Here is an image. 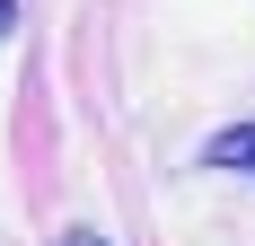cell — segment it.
<instances>
[{
    "label": "cell",
    "instance_id": "1",
    "mask_svg": "<svg viewBox=\"0 0 255 246\" xmlns=\"http://www.w3.org/2000/svg\"><path fill=\"white\" fill-rule=\"evenodd\" d=\"M203 167H229V176H247V185H255V123L211 132V141H203Z\"/></svg>",
    "mask_w": 255,
    "mask_h": 246
},
{
    "label": "cell",
    "instance_id": "2",
    "mask_svg": "<svg viewBox=\"0 0 255 246\" xmlns=\"http://www.w3.org/2000/svg\"><path fill=\"white\" fill-rule=\"evenodd\" d=\"M53 246H115V238H97V229H62Z\"/></svg>",
    "mask_w": 255,
    "mask_h": 246
},
{
    "label": "cell",
    "instance_id": "3",
    "mask_svg": "<svg viewBox=\"0 0 255 246\" xmlns=\"http://www.w3.org/2000/svg\"><path fill=\"white\" fill-rule=\"evenodd\" d=\"M9 18H18V0H0V35H9Z\"/></svg>",
    "mask_w": 255,
    "mask_h": 246
}]
</instances>
